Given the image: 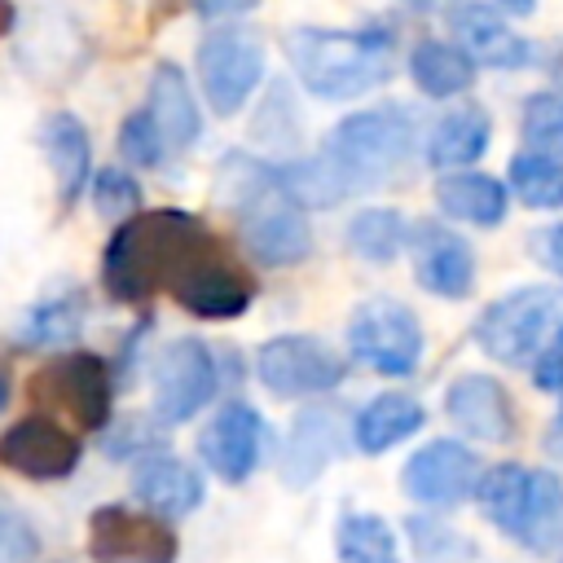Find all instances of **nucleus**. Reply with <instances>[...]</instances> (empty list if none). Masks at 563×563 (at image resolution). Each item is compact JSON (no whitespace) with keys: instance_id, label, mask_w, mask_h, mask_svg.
<instances>
[{"instance_id":"412c9836","label":"nucleus","mask_w":563,"mask_h":563,"mask_svg":"<svg viewBox=\"0 0 563 563\" xmlns=\"http://www.w3.org/2000/svg\"><path fill=\"white\" fill-rule=\"evenodd\" d=\"M167 141V150H189L202 132V114L194 101V88L176 62H158L150 75V106H145Z\"/></svg>"},{"instance_id":"4468645a","label":"nucleus","mask_w":563,"mask_h":563,"mask_svg":"<svg viewBox=\"0 0 563 563\" xmlns=\"http://www.w3.org/2000/svg\"><path fill=\"white\" fill-rule=\"evenodd\" d=\"M264 440H268V427H264L260 409L246 405V400H229V405H220V409L211 413V422L202 427L198 453H202V462L211 466V475H220L224 484H242V479L260 466Z\"/></svg>"},{"instance_id":"f704fd0d","label":"nucleus","mask_w":563,"mask_h":563,"mask_svg":"<svg viewBox=\"0 0 563 563\" xmlns=\"http://www.w3.org/2000/svg\"><path fill=\"white\" fill-rule=\"evenodd\" d=\"M119 154H123V163H132V167H154V163H163L167 141H163V132H158V123H154V114H150L145 106L123 119V128H119Z\"/></svg>"},{"instance_id":"4be33fe9","label":"nucleus","mask_w":563,"mask_h":563,"mask_svg":"<svg viewBox=\"0 0 563 563\" xmlns=\"http://www.w3.org/2000/svg\"><path fill=\"white\" fill-rule=\"evenodd\" d=\"M422 422H427V409L413 400V396H405V391H383V396H374L356 418H352V440H356V449L361 453H387V449H396L400 440H409L413 431H422Z\"/></svg>"},{"instance_id":"393cba45","label":"nucleus","mask_w":563,"mask_h":563,"mask_svg":"<svg viewBox=\"0 0 563 563\" xmlns=\"http://www.w3.org/2000/svg\"><path fill=\"white\" fill-rule=\"evenodd\" d=\"M488 136H493V123L479 106H462V110H449L431 132H427V163L440 167V172H457V167H471L484 150H488Z\"/></svg>"},{"instance_id":"20e7f679","label":"nucleus","mask_w":563,"mask_h":563,"mask_svg":"<svg viewBox=\"0 0 563 563\" xmlns=\"http://www.w3.org/2000/svg\"><path fill=\"white\" fill-rule=\"evenodd\" d=\"M413 141H418L413 119L400 106H374L339 119L334 132L325 136L321 158L339 176L343 194H352L383 185L391 172H400L405 158L413 154Z\"/></svg>"},{"instance_id":"aec40b11","label":"nucleus","mask_w":563,"mask_h":563,"mask_svg":"<svg viewBox=\"0 0 563 563\" xmlns=\"http://www.w3.org/2000/svg\"><path fill=\"white\" fill-rule=\"evenodd\" d=\"M40 145H44V158L53 167V180H57V202L70 207L88 180H92V141H88V128L70 114V110H53L40 128Z\"/></svg>"},{"instance_id":"79ce46f5","label":"nucleus","mask_w":563,"mask_h":563,"mask_svg":"<svg viewBox=\"0 0 563 563\" xmlns=\"http://www.w3.org/2000/svg\"><path fill=\"white\" fill-rule=\"evenodd\" d=\"M532 4L537 0H501V9H510V13H532Z\"/></svg>"},{"instance_id":"a211bd4d","label":"nucleus","mask_w":563,"mask_h":563,"mask_svg":"<svg viewBox=\"0 0 563 563\" xmlns=\"http://www.w3.org/2000/svg\"><path fill=\"white\" fill-rule=\"evenodd\" d=\"M449 26L457 35V48L475 62V66H493V70H519L528 62V40L519 31H510V22L479 0H462L449 13Z\"/></svg>"},{"instance_id":"ddd939ff","label":"nucleus","mask_w":563,"mask_h":563,"mask_svg":"<svg viewBox=\"0 0 563 563\" xmlns=\"http://www.w3.org/2000/svg\"><path fill=\"white\" fill-rule=\"evenodd\" d=\"M167 290L176 295L180 308H189L194 317H207V321L242 317L255 299V282L233 260L220 255V242H211L202 255H194Z\"/></svg>"},{"instance_id":"cd10ccee","label":"nucleus","mask_w":563,"mask_h":563,"mask_svg":"<svg viewBox=\"0 0 563 563\" xmlns=\"http://www.w3.org/2000/svg\"><path fill=\"white\" fill-rule=\"evenodd\" d=\"M334 554L339 563H400L396 532L383 515L369 510H347L334 528Z\"/></svg>"},{"instance_id":"39448f33","label":"nucleus","mask_w":563,"mask_h":563,"mask_svg":"<svg viewBox=\"0 0 563 563\" xmlns=\"http://www.w3.org/2000/svg\"><path fill=\"white\" fill-rule=\"evenodd\" d=\"M559 325H563V295L554 286H519L479 312L475 343L501 365H532Z\"/></svg>"},{"instance_id":"c756f323","label":"nucleus","mask_w":563,"mask_h":563,"mask_svg":"<svg viewBox=\"0 0 563 563\" xmlns=\"http://www.w3.org/2000/svg\"><path fill=\"white\" fill-rule=\"evenodd\" d=\"M84 317H88L84 295L79 290H62V295H53V299H44V303H35L26 312L18 339L26 347H70L79 339V330H84Z\"/></svg>"},{"instance_id":"f3484780","label":"nucleus","mask_w":563,"mask_h":563,"mask_svg":"<svg viewBox=\"0 0 563 563\" xmlns=\"http://www.w3.org/2000/svg\"><path fill=\"white\" fill-rule=\"evenodd\" d=\"M444 413L457 422L462 435L479 444H506L515 435V409L506 387L493 374H462L444 391Z\"/></svg>"},{"instance_id":"a878e982","label":"nucleus","mask_w":563,"mask_h":563,"mask_svg":"<svg viewBox=\"0 0 563 563\" xmlns=\"http://www.w3.org/2000/svg\"><path fill=\"white\" fill-rule=\"evenodd\" d=\"M435 207L453 220L493 229L506 216V185L484 172H453V176L435 180Z\"/></svg>"},{"instance_id":"ea45409f","label":"nucleus","mask_w":563,"mask_h":563,"mask_svg":"<svg viewBox=\"0 0 563 563\" xmlns=\"http://www.w3.org/2000/svg\"><path fill=\"white\" fill-rule=\"evenodd\" d=\"M255 0H198L202 13H238V9H251Z\"/></svg>"},{"instance_id":"473e14b6","label":"nucleus","mask_w":563,"mask_h":563,"mask_svg":"<svg viewBox=\"0 0 563 563\" xmlns=\"http://www.w3.org/2000/svg\"><path fill=\"white\" fill-rule=\"evenodd\" d=\"M523 141L532 154L563 163V88H541L523 101Z\"/></svg>"},{"instance_id":"37998d69","label":"nucleus","mask_w":563,"mask_h":563,"mask_svg":"<svg viewBox=\"0 0 563 563\" xmlns=\"http://www.w3.org/2000/svg\"><path fill=\"white\" fill-rule=\"evenodd\" d=\"M9 405V374H4V365H0V409Z\"/></svg>"},{"instance_id":"a19ab883","label":"nucleus","mask_w":563,"mask_h":563,"mask_svg":"<svg viewBox=\"0 0 563 563\" xmlns=\"http://www.w3.org/2000/svg\"><path fill=\"white\" fill-rule=\"evenodd\" d=\"M9 26H13V4H9V0H0V35H4Z\"/></svg>"},{"instance_id":"6ab92c4d","label":"nucleus","mask_w":563,"mask_h":563,"mask_svg":"<svg viewBox=\"0 0 563 563\" xmlns=\"http://www.w3.org/2000/svg\"><path fill=\"white\" fill-rule=\"evenodd\" d=\"M132 493L150 515L180 519L202 506V475L172 453H145L132 466Z\"/></svg>"},{"instance_id":"5701e85b","label":"nucleus","mask_w":563,"mask_h":563,"mask_svg":"<svg viewBox=\"0 0 563 563\" xmlns=\"http://www.w3.org/2000/svg\"><path fill=\"white\" fill-rule=\"evenodd\" d=\"M334 449H339V422H334V413L330 409H303L295 418V427H290L286 449H282V475H286V484L290 488L312 484L325 471V462L334 457Z\"/></svg>"},{"instance_id":"58836bf2","label":"nucleus","mask_w":563,"mask_h":563,"mask_svg":"<svg viewBox=\"0 0 563 563\" xmlns=\"http://www.w3.org/2000/svg\"><path fill=\"white\" fill-rule=\"evenodd\" d=\"M532 255H537L554 277H563V224H550V229L532 233Z\"/></svg>"},{"instance_id":"f8f14e48","label":"nucleus","mask_w":563,"mask_h":563,"mask_svg":"<svg viewBox=\"0 0 563 563\" xmlns=\"http://www.w3.org/2000/svg\"><path fill=\"white\" fill-rule=\"evenodd\" d=\"M176 532L132 506H97L88 519V554L92 563H176Z\"/></svg>"},{"instance_id":"a18cd8bd","label":"nucleus","mask_w":563,"mask_h":563,"mask_svg":"<svg viewBox=\"0 0 563 563\" xmlns=\"http://www.w3.org/2000/svg\"><path fill=\"white\" fill-rule=\"evenodd\" d=\"M418 4H422V0H418Z\"/></svg>"},{"instance_id":"7ed1b4c3","label":"nucleus","mask_w":563,"mask_h":563,"mask_svg":"<svg viewBox=\"0 0 563 563\" xmlns=\"http://www.w3.org/2000/svg\"><path fill=\"white\" fill-rule=\"evenodd\" d=\"M299 84L325 101H352L391 75V35L303 26L286 44Z\"/></svg>"},{"instance_id":"c9c22d12","label":"nucleus","mask_w":563,"mask_h":563,"mask_svg":"<svg viewBox=\"0 0 563 563\" xmlns=\"http://www.w3.org/2000/svg\"><path fill=\"white\" fill-rule=\"evenodd\" d=\"M92 202L101 216H141V185L123 167H106L92 176Z\"/></svg>"},{"instance_id":"bb28decb","label":"nucleus","mask_w":563,"mask_h":563,"mask_svg":"<svg viewBox=\"0 0 563 563\" xmlns=\"http://www.w3.org/2000/svg\"><path fill=\"white\" fill-rule=\"evenodd\" d=\"M409 75H413L418 92L444 101V97H457L475 84V62L449 40H422L409 53Z\"/></svg>"},{"instance_id":"2eb2a0df","label":"nucleus","mask_w":563,"mask_h":563,"mask_svg":"<svg viewBox=\"0 0 563 563\" xmlns=\"http://www.w3.org/2000/svg\"><path fill=\"white\" fill-rule=\"evenodd\" d=\"M84 457V444L53 418H22L0 435V462L26 479H66Z\"/></svg>"},{"instance_id":"1a4fd4ad","label":"nucleus","mask_w":563,"mask_h":563,"mask_svg":"<svg viewBox=\"0 0 563 563\" xmlns=\"http://www.w3.org/2000/svg\"><path fill=\"white\" fill-rule=\"evenodd\" d=\"M110 365L92 352H62L31 378V400L70 413L84 431H101L110 422Z\"/></svg>"},{"instance_id":"c03bdc74","label":"nucleus","mask_w":563,"mask_h":563,"mask_svg":"<svg viewBox=\"0 0 563 563\" xmlns=\"http://www.w3.org/2000/svg\"><path fill=\"white\" fill-rule=\"evenodd\" d=\"M559 422H563V409H559Z\"/></svg>"},{"instance_id":"dca6fc26","label":"nucleus","mask_w":563,"mask_h":563,"mask_svg":"<svg viewBox=\"0 0 563 563\" xmlns=\"http://www.w3.org/2000/svg\"><path fill=\"white\" fill-rule=\"evenodd\" d=\"M409 251H413V277L422 290L440 299H466L475 286V251L466 246L462 233L444 229L440 220H422L409 229Z\"/></svg>"},{"instance_id":"e433bc0d","label":"nucleus","mask_w":563,"mask_h":563,"mask_svg":"<svg viewBox=\"0 0 563 563\" xmlns=\"http://www.w3.org/2000/svg\"><path fill=\"white\" fill-rule=\"evenodd\" d=\"M35 550H40V537L26 523V515L0 506V563H26L35 559Z\"/></svg>"},{"instance_id":"f257e3e1","label":"nucleus","mask_w":563,"mask_h":563,"mask_svg":"<svg viewBox=\"0 0 563 563\" xmlns=\"http://www.w3.org/2000/svg\"><path fill=\"white\" fill-rule=\"evenodd\" d=\"M220 198L238 216L251 260H260L264 268H290L308 260V207L290 194L282 167H268L251 154H229L220 163Z\"/></svg>"},{"instance_id":"6e6552de","label":"nucleus","mask_w":563,"mask_h":563,"mask_svg":"<svg viewBox=\"0 0 563 563\" xmlns=\"http://www.w3.org/2000/svg\"><path fill=\"white\" fill-rule=\"evenodd\" d=\"M343 374H347L343 356L312 334H277L255 352V378L282 400L334 391Z\"/></svg>"},{"instance_id":"423d86ee","label":"nucleus","mask_w":563,"mask_h":563,"mask_svg":"<svg viewBox=\"0 0 563 563\" xmlns=\"http://www.w3.org/2000/svg\"><path fill=\"white\" fill-rule=\"evenodd\" d=\"M198 84L207 106L229 119L238 114L255 88L264 84V44L255 31L242 26H211L198 40Z\"/></svg>"},{"instance_id":"4c0bfd02","label":"nucleus","mask_w":563,"mask_h":563,"mask_svg":"<svg viewBox=\"0 0 563 563\" xmlns=\"http://www.w3.org/2000/svg\"><path fill=\"white\" fill-rule=\"evenodd\" d=\"M532 383L541 391H563V325L550 334V343L532 361Z\"/></svg>"},{"instance_id":"9d476101","label":"nucleus","mask_w":563,"mask_h":563,"mask_svg":"<svg viewBox=\"0 0 563 563\" xmlns=\"http://www.w3.org/2000/svg\"><path fill=\"white\" fill-rule=\"evenodd\" d=\"M216 387H220L216 352L202 339H176L154 361V418L163 427H180L211 405Z\"/></svg>"},{"instance_id":"7c9ffc66","label":"nucleus","mask_w":563,"mask_h":563,"mask_svg":"<svg viewBox=\"0 0 563 563\" xmlns=\"http://www.w3.org/2000/svg\"><path fill=\"white\" fill-rule=\"evenodd\" d=\"M347 246L369 264H391L409 246V224L396 207H365L347 224Z\"/></svg>"},{"instance_id":"72a5a7b5","label":"nucleus","mask_w":563,"mask_h":563,"mask_svg":"<svg viewBox=\"0 0 563 563\" xmlns=\"http://www.w3.org/2000/svg\"><path fill=\"white\" fill-rule=\"evenodd\" d=\"M409 537H413L418 563H471L475 559V545L435 519H409Z\"/></svg>"},{"instance_id":"b1692460","label":"nucleus","mask_w":563,"mask_h":563,"mask_svg":"<svg viewBox=\"0 0 563 563\" xmlns=\"http://www.w3.org/2000/svg\"><path fill=\"white\" fill-rule=\"evenodd\" d=\"M532 466H519V462H497L484 471L479 488H475V501H479V515L501 532V537H519L523 519H528V501H532Z\"/></svg>"},{"instance_id":"0eeeda50","label":"nucleus","mask_w":563,"mask_h":563,"mask_svg":"<svg viewBox=\"0 0 563 563\" xmlns=\"http://www.w3.org/2000/svg\"><path fill=\"white\" fill-rule=\"evenodd\" d=\"M347 352L383 378H405L422 361V325L400 299H365L347 321Z\"/></svg>"},{"instance_id":"c85d7f7f","label":"nucleus","mask_w":563,"mask_h":563,"mask_svg":"<svg viewBox=\"0 0 563 563\" xmlns=\"http://www.w3.org/2000/svg\"><path fill=\"white\" fill-rule=\"evenodd\" d=\"M528 554H550L563 545V479L554 471H537L532 475V501H528V519L515 537Z\"/></svg>"},{"instance_id":"9b49d317","label":"nucleus","mask_w":563,"mask_h":563,"mask_svg":"<svg viewBox=\"0 0 563 563\" xmlns=\"http://www.w3.org/2000/svg\"><path fill=\"white\" fill-rule=\"evenodd\" d=\"M484 479V466L475 457V449H466L462 440H427L422 449L409 453L405 471H400V488L409 501L418 506H462L466 497H475Z\"/></svg>"},{"instance_id":"2f4dec72","label":"nucleus","mask_w":563,"mask_h":563,"mask_svg":"<svg viewBox=\"0 0 563 563\" xmlns=\"http://www.w3.org/2000/svg\"><path fill=\"white\" fill-rule=\"evenodd\" d=\"M510 189L519 202H528L537 211H554V207H563V163L523 150L510 158Z\"/></svg>"},{"instance_id":"f03ea898","label":"nucleus","mask_w":563,"mask_h":563,"mask_svg":"<svg viewBox=\"0 0 563 563\" xmlns=\"http://www.w3.org/2000/svg\"><path fill=\"white\" fill-rule=\"evenodd\" d=\"M216 238L198 224V216L180 207H154L114 229L101 255V282L119 303H141L158 286H172L176 273L202 255Z\"/></svg>"}]
</instances>
